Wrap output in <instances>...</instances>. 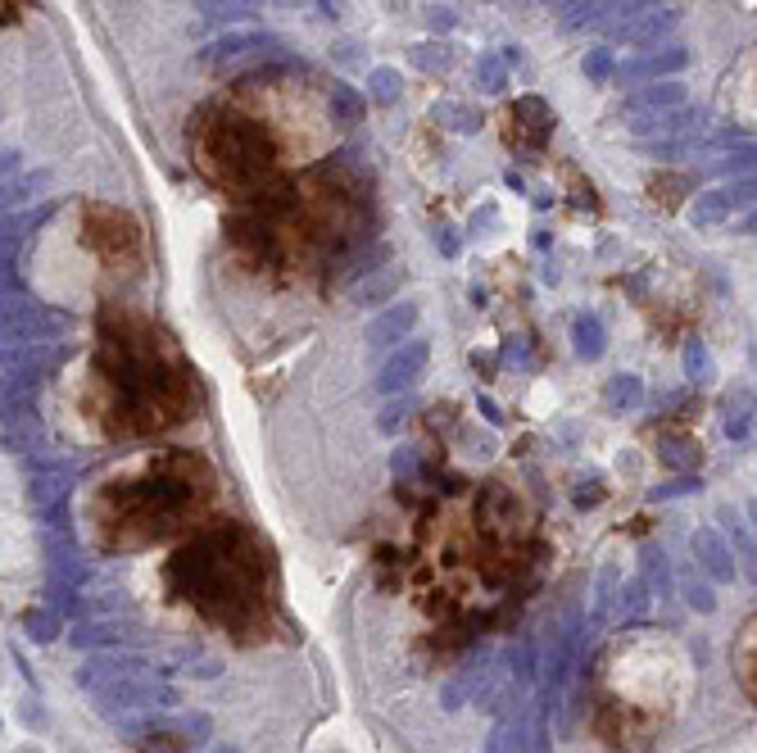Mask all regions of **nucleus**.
Returning a JSON list of instances; mask_svg holds the SVG:
<instances>
[{
    "instance_id": "1",
    "label": "nucleus",
    "mask_w": 757,
    "mask_h": 753,
    "mask_svg": "<svg viewBox=\"0 0 757 753\" xmlns=\"http://www.w3.org/2000/svg\"><path fill=\"white\" fill-rule=\"evenodd\" d=\"M540 567V527L508 481H481L440 495L417 518L404 558L413 599L440 626H486L522 599Z\"/></svg>"
},
{
    "instance_id": "2",
    "label": "nucleus",
    "mask_w": 757,
    "mask_h": 753,
    "mask_svg": "<svg viewBox=\"0 0 757 753\" xmlns=\"http://www.w3.org/2000/svg\"><path fill=\"white\" fill-rule=\"evenodd\" d=\"M86 404L109 440H150L196 417L200 381L155 318L132 305H105L86 368Z\"/></svg>"
},
{
    "instance_id": "3",
    "label": "nucleus",
    "mask_w": 757,
    "mask_h": 753,
    "mask_svg": "<svg viewBox=\"0 0 757 753\" xmlns=\"http://www.w3.org/2000/svg\"><path fill=\"white\" fill-rule=\"evenodd\" d=\"M164 590L209 631L236 645H263L282 626V572L268 540L240 518H209L177 540Z\"/></svg>"
},
{
    "instance_id": "4",
    "label": "nucleus",
    "mask_w": 757,
    "mask_h": 753,
    "mask_svg": "<svg viewBox=\"0 0 757 753\" xmlns=\"http://www.w3.org/2000/svg\"><path fill=\"white\" fill-rule=\"evenodd\" d=\"M363 183L350 168L327 164L309 183H272L250 196V209L227 223L240 255L286 273H327L354 255L368 227Z\"/></svg>"
},
{
    "instance_id": "5",
    "label": "nucleus",
    "mask_w": 757,
    "mask_h": 753,
    "mask_svg": "<svg viewBox=\"0 0 757 753\" xmlns=\"http://www.w3.org/2000/svg\"><path fill=\"white\" fill-rule=\"evenodd\" d=\"M218 472L196 449H155L105 476L86 504L96 545L109 554L155 550L187 540L214 518Z\"/></svg>"
},
{
    "instance_id": "6",
    "label": "nucleus",
    "mask_w": 757,
    "mask_h": 753,
    "mask_svg": "<svg viewBox=\"0 0 757 753\" xmlns=\"http://www.w3.org/2000/svg\"><path fill=\"white\" fill-rule=\"evenodd\" d=\"M689 658L653 626H635L599 654L590 676V721L617 753H644L689 699Z\"/></svg>"
},
{
    "instance_id": "7",
    "label": "nucleus",
    "mask_w": 757,
    "mask_h": 753,
    "mask_svg": "<svg viewBox=\"0 0 757 753\" xmlns=\"http://www.w3.org/2000/svg\"><path fill=\"white\" fill-rule=\"evenodd\" d=\"M191 150H196V164L209 183L232 191V196H246V200L272 187L277 160H282L277 137L268 132L263 118L240 114L232 105L200 114V123L191 132Z\"/></svg>"
},
{
    "instance_id": "8",
    "label": "nucleus",
    "mask_w": 757,
    "mask_h": 753,
    "mask_svg": "<svg viewBox=\"0 0 757 753\" xmlns=\"http://www.w3.org/2000/svg\"><path fill=\"white\" fill-rule=\"evenodd\" d=\"M82 240L109 273H137L141 263V227L114 204H86L82 209Z\"/></svg>"
},
{
    "instance_id": "9",
    "label": "nucleus",
    "mask_w": 757,
    "mask_h": 753,
    "mask_svg": "<svg viewBox=\"0 0 757 753\" xmlns=\"http://www.w3.org/2000/svg\"><path fill=\"white\" fill-rule=\"evenodd\" d=\"M554 132V109L544 105L540 96H522L518 105L508 109V145L518 150H544Z\"/></svg>"
},
{
    "instance_id": "10",
    "label": "nucleus",
    "mask_w": 757,
    "mask_h": 753,
    "mask_svg": "<svg viewBox=\"0 0 757 753\" xmlns=\"http://www.w3.org/2000/svg\"><path fill=\"white\" fill-rule=\"evenodd\" d=\"M427 358H431V345H427V341H409V345H400V350L381 364L377 390H381V396H395V390L413 386V381L422 377V368H427Z\"/></svg>"
},
{
    "instance_id": "11",
    "label": "nucleus",
    "mask_w": 757,
    "mask_h": 753,
    "mask_svg": "<svg viewBox=\"0 0 757 753\" xmlns=\"http://www.w3.org/2000/svg\"><path fill=\"white\" fill-rule=\"evenodd\" d=\"M731 668H735L740 690L757 704V613L740 626V636H735V645H731Z\"/></svg>"
},
{
    "instance_id": "12",
    "label": "nucleus",
    "mask_w": 757,
    "mask_h": 753,
    "mask_svg": "<svg viewBox=\"0 0 757 753\" xmlns=\"http://www.w3.org/2000/svg\"><path fill=\"white\" fill-rule=\"evenodd\" d=\"M413 322H417V305H390L386 314L372 318L368 341H372V345H400V341H409Z\"/></svg>"
},
{
    "instance_id": "13",
    "label": "nucleus",
    "mask_w": 757,
    "mask_h": 753,
    "mask_svg": "<svg viewBox=\"0 0 757 753\" xmlns=\"http://www.w3.org/2000/svg\"><path fill=\"white\" fill-rule=\"evenodd\" d=\"M327 114H331V123L354 128V123H363V96L350 82H336L331 86V96H327Z\"/></svg>"
},
{
    "instance_id": "14",
    "label": "nucleus",
    "mask_w": 757,
    "mask_h": 753,
    "mask_svg": "<svg viewBox=\"0 0 757 753\" xmlns=\"http://www.w3.org/2000/svg\"><path fill=\"white\" fill-rule=\"evenodd\" d=\"M263 46H268V37H263V33H227V37H218L214 46L204 50V59H232V55L263 50Z\"/></svg>"
},
{
    "instance_id": "15",
    "label": "nucleus",
    "mask_w": 757,
    "mask_h": 753,
    "mask_svg": "<svg viewBox=\"0 0 757 753\" xmlns=\"http://www.w3.org/2000/svg\"><path fill=\"white\" fill-rule=\"evenodd\" d=\"M476 86L481 92H504L508 86V59L504 55H481L476 59Z\"/></svg>"
},
{
    "instance_id": "16",
    "label": "nucleus",
    "mask_w": 757,
    "mask_h": 753,
    "mask_svg": "<svg viewBox=\"0 0 757 753\" xmlns=\"http://www.w3.org/2000/svg\"><path fill=\"white\" fill-rule=\"evenodd\" d=\"M436 118L445 128H453V132H463V137H472V132H481V114L472 109V105H436Z\"/></svg>"
},
{
    "instance_id": "17",
    "label": "nucleus",
    "mask_w": 757,
    "mask_h": 753,
    "mask_svg": "<svg viewBox=\"0 0 757 753\" xmlns=\"http://www.w3.org/2000/svg\"><path fill=\"white\" fill-rule=\"evenodd\" d=\"M368 86H372V101L377 105H395L400 92H404V78H400V69H386L381 64V69H372V82Z\"/></svg>"
},
{
    "instance_id": "18",
    "label": "nucleus",
    "mask_w": 757,
    "mask_h": 753,
    "mask_svg": "<svg viewBox=\"0 0 757 753\" xmlns=\"http://www.w3.org/2000/svg\"><path fill=\"white\" fill-rule=\"evenodd\" d=\"M571 337H577V354L581 358H599L603 354V327H599V318H577Z\"/></svg>"
},
{
    "instance_id": "19",
    "label": "nucleus",
    "mask_w": 757,
    "mask_h": 753,
    "mask_svg": "<svg viewBox=\"0 0 757 753\" xmlns=\"http://www.w3.org/2000/svg\"><path fill=\"white\" fill-rule=\"evenodd\" d=\"M255 0H200V14L204 19H240V14H250Z\"/></svg>"
},
{
    "instance_id": "20",
    "label": "nucleus",
    "mask_w": 757,
    "mask_h": 753,
    "mask_svg": "<svg viewBox=\"0 0 757 753\" xmlns=\"http://www.w3.org/2000/svg\"><path fill=\"white\" fill-rule=\"evenodd\" d=\"M413 64H417V69L440 73V69L453 64V55H449V46H445V50H440V46H417V50H413Z\"/></svg>"
},
{
    "instance_id": "21",
    "label": "nucleus",
    "mask_w": 757,
    "mask_h": 753,
    "mask_svg": "<svg viewBox=\"0 0 757 753\" xmlns=\"http://www.w3.org/2000/svg\"><path fill=\"white\" fill-rule=\"evenodd\" d=\"M395 286H400V278H395V273H386V278H377V282L368 278V282L358 286V299H363V305H377V299H386V295L395 291Z\"/></svg>"
},
{
    "instance_id": "22",
    "label": "nucleus",
    "mask_w": 757,
    "mask_h": 753,
    "mask_svg": "<svg viewBox=\"0 0 757 753\" xmlns=\"http://www.w3.org/2000/svg\"><path fill=\"white\" fill-rule=\"evenodd\" d=\"M676 64H681V55H653V59H640V64H626L622 73L640 78V73H667V69H676Z\"/></svg>"
},
{
    "instance_id": "23",
    "label": "nucleus",
    "mask_w": 757,
    "mask_h": 753,
    "mask_svg": "<svg viewBox=\"0 0 757 753\" xmlns=\"http://www.w3.org/2000/svg\"><path fill=\"white\" fill-rule=\"evenodd\" d=\"M608 73H613V55H608V50H590V55H586V78H590V82H603Z\"/></svg>"
},
{
    "instance_id": "24",
    "label": "nucleus",
    "mask_w": 757,
    "mask_h": 753,
    "mask_svg": "<svg viewBox=\"0 0 757 753\" xmlns=\"http://www.w3.org/2000/svg\"><path fill=\"white\" fill-rule=\"evenodd\" d=\"M137 753H181V744H177L173 736H145V740L137 744Z\"/></svg>"
},
{
    "instance_id": "25",
    "label": "nucleus",
    "mask_w": 757,
    "mask_h": 753,
    "mask_svg": "<svg viewBox=\"0 0 757 753\" xmlns=\"http://www.w3.org/2000/svg\"><path fill=\"white\" fill-rule=\"evenodd\" d=\"M635 396H640V386H635V377H617V381H613V390H608V400H613V404H622V400L630 404Z\"/></svg>"
},
{
    "instance_id": "26",
    "label": "nucleus",
    "mask_w": 757,
    "mask_h": 753,
    "mask_svg": "<svg viewBox=\"0 0 757 753\" xmlns=\"http://www.w3.org/2000/svg\"><path fill=\"white\" fill-rule=\"evenodd\" d=\"M427 23H431V33H449V27H453V10L449 5H431L427 10Z\"/></svg>"
},
{
    "instance_id": "27",
    "label": "nucleus",
    "mask_w": 757,
    "mask_h": 753,
    "mask_svg": "<svg viewBox=\"0 0 757 753\" xmlns=\"http://www.w3.org/2000/svg\"><path fill=\"white\" fill-rule=\"evenodd\" d=\"M672 101H681V86H658V92H649V96H640V105H672Z\"/></svg>"
},
{
    "instance_id": "28",
    "label": "nucleus",
    "mask_w": 757,
    "mask_h": 753,
    "mask_svg": "<svg viewBox=\"0 0 757 753\" xmlns=\"http://www.w3.org/2000/svg\"><path fill=\"white\" fill-rule=\"evenodd\" d=\"M436 246H440L445 255H459V236H453V227H440V232H436Z\"/></svg>"
},
{
    "instance_id": "29",
    "label": "nucleus",
    "mask_w": 757,
    "mask_h": 753,
    "mask_svg": "<svg viewBox=\"0 0 757 753\" xmlns=\"http://www.w3.org/2000/svg\"><path fill=\"white\" fill-rule=\"evenodd\" d=\"M19 10H23V0H5V23H14V19H19Z\"/></svg>"
},
{
    "instance_id": "30",
    "label": "nucleus",
    "mask_w": 757,
    "mask_h": 753,
    "mask_svg": "<svg viewBox=\"0 0 757 753\" xmlns=\"http://www.w3.org/2000/svg\"><path fill=\"white\" fill-rule=\"evenodd\" d=\"M318 5L327 10V19H336V0H318Z\"/></svg>"
},
{
    "instance_id": "31",
    "label": "nucleus",
    "mask_w": 757,
    "mask_h": 753,
    "mask_svg": "<svg viewBox=\"0 0 757 753\" xmlns=\"http://www.w3.org/2000/svg\"><path fill=\"white\" fill-rule=\"evenodd\" d=\"M744 227H748V232H757V214H753V219H748V223H744Z\"/></svg>"
},
{
    "instance_id": "32",
    "label": "nucleus",
    "mask_w": 757,
    "mask_h": 753,
    "mask_svg": "<svg viewBox=\"0 0 757 753\" xmlns=\"http://www.w3.org/2000/svg\"><path fill=\"white\" fill-rule=\"evenodd\" d=\"M282 5H305V0H282Z\"/></svg>"
}]
</instances>
